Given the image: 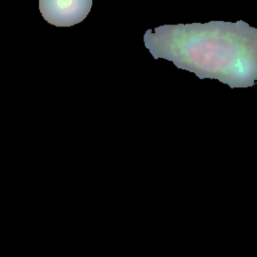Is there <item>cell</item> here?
Wrapping results in <instances>:
<instances>
[{
  "label": "cell",
  "mask_w": 257,
  "mask_h": 257,
  "mask_svg": "<svg viewBox=\"0 0 257 257\" xmlns=\"http://www.w3.org/2000/svg\"><path fill=\"white\" fill-rule=\"evenodd\" d=\"M92 0H39V11L48 23L56 27H70L88 15Z\"/></svg>",
  "instance_id": "6da1fadb"
}]
</instances>
